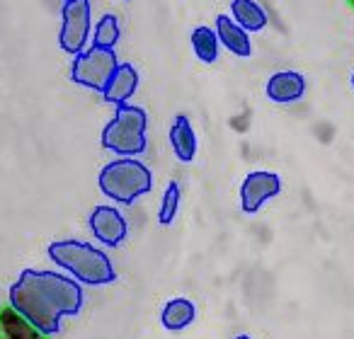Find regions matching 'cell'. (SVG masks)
Segmentation results:
<instances>
[{
    "mask_svg": "<svg viewBox=\"0 0 354 339\" xmlns=\"http://www.w3.org/2000/svg\"><path fill=\"white\" fill-rule=\"evenodd\" d=\"M8 305L46 337H54L64 329V318H75L83 310V284L64 271L22 269L8 291Z\"/></svg>",
    "mask_w": 354,
    "mask_h": 339,
    "instance_id": "6da1fadb",
    "label": "cell"
},
{
    "mask_svg": "<svg viewBox=\"0 0 354 339\" xmlns=\"http://www.w3.org/2000/svg\"><path fill=\"white\" fill-rule=\"evenodd\" d=\"M46 255L59 269L83 286H107L117 281V269L109 255L90 242L56 240L46 247Z\"/></svg>",
    "mask_w": 354,
    "mask_h": 339,
    "instance_id": "7a4b0ae2",
    "label": "cell"
},
{
    "mask_svg": "<svg viewBox=\"0 0 354 339\" xmlns=\"http://www.w3.org/2000/svg\"><path fill=\"white\" fill-rule=\"evenodd\" d=\"M148 146V112L133 102L117 104L102 128V148L117 157H138Z\"/></svg>",
    "mask_w": 354,
    "mask_h": 339,
    "instance_id": "3957f363",
    "label": "cell"
},
{
    "mask_svg": "<svg viewBox=\"0 0 354 339\" xmlns=\"http://www.w3.org/2000/svg\"><path fill=\"white\" fill-rule=\"evenodd\" d=\"M97 187L107 199L129 206L153 189V173L138 157H114L100 170Z\"/></svg>",
    "mask_w": 354,
    "mask_h": 339,
    "instance_id": "277c9868",
    "label": "cell"
},
{
    "mask_svg": "<svg viewBox=\"0 0 354 339\" xmlns=\"http://www.w3.org/2000/svg\"><path fill=\"white\" fill-rule=\"evenodd\" d=\"M119 59L114 49H102V46H85L80 54L73 56L71 64V80L80 88L95 90L102 93L104 83L109 80V75L114 73Z\"/></svg>",
    "mask_w": 354,
    "mask_h": 339,
    "instance_id": "5b68a950",
    "label": "cell"
},
{
    "mask_svg": "<svg viewBox=\"0 0 354 339\" xmlns=\"http://www.w3.org/2000/svg\"><path fill=\"white\" fill-rule=\"evenodd\" d=\"M93 35V6L90 0H64L59 44L66 54L75 56L90 44Z\"/></svg>",
    "mask_w": 354,
    "mask_h": 339,
    "instance_id": "8992f818",
    "label": "cell"
},
{
    "mask_svg": "<svg viewBox=\"0 0 354 339\" xmlns=\"http://www.w3.org/2000/svg\"><path fill=\"white\" fill-rule=\"evenodd\" d=\"M281 177L270 170H252L241 184V211L252 216L265 206L270 199L279 197Z\"/></svg>",
    "mask_w": 354,
    "mask_h": 339,
    "instance_id": "52a82bcc",
    "label": "cell"
},
{
    "mask_svg": "<svg viewBox=\"0 0 354 339\" xmlns=\"http://www.w3.org/2000/svg\"><path fill=\"white\" fill-rule=\"evenodd\" d=\"M88 228L95 240L102 242L104 247H119L129 235V221L117 206L109 204H100L90 211Z\"/></svg>",
    "mask_w": 354,
    "mask_h": 339,
    "instance_id": "ba28073f",
    "label": "cell"
},
{
    "mask_svg": "<svg viewBox=\"0 0 354 339\" xmlns=\"http://www.w3.org/2000/svg\"><path fill=\"white\" fill-rule=\"evenodd\" d=\"M308 80L299 70H277L267 78L265 95L274 104H296L306 97Z\"/></svg>",
    "mask_w": 354,
    "mask_h": 339,
    "instance_id": "9c48e42d",
    "label": "cell"
},
{
    "mask_svg": "<svg viewBox=\"0 0 354 339\" xmlns=\"http://www.w3.org/2000/svg\"><path fill=\"white\" fill-rule=\"evenodd\" d=\"M138 83H141V75H138L136 66L133 64H127V61H119L117 68H114V73L109 75V80L104 83L102 88V97L104 102L109 104H124V102H131L133 95L138 93Z\"/></svg>",
    "mask_w": 354,
    "mask_h": 339,
    "instance_id": "30bf717a",
    "label": "cell"
},
{
    "mask_svg": "<svg viewBox=\"0 0 354 339\" xmlns=\"http://www.w3.org/2000/svg\"><path fill=\"white\" fill-rule=\"evenodd\" d=\"M214 30L221 41V46L233 54L236 59H250L252 56V39L250 32H245L231 15H216L214 20Z\"/></svg>",
    "mask_w": 354,
    "mask_h": 339,
    "instance_id": "8fae6325",
    "label": "cell"
},
{
    "mask_svg": "<svg viewBox=\"0 0 354 339\" xmlns=\"http://www.w3.org/2000/svg\"><path fill=\"white\" fill-rule=\"evenodd\" d=\"M167 138H170V148L180 162L187 165V162H192L197 157L199 141L187 114H175V119L170 124V131H167Z\"/></svg>",
    "mask_w": 354,
    "mask_h": 339,
    "instance_id": "7c38bea8",
    "label": "cell"
},
{
    "mask_svg": "<svg viewBox=\"0 0 354 339\" xmlns=\"http://www.w3.org/2000/svg\"><path fill=\"white\" fill-rule=\"evenodd\" d=\"M228 15L238 22L245 32H265L270 25V12L265 10L260 0H231V12Z\"/></svg>",
    "mask_w": 354,
    "mask_h": 339,
    "instance_id": "4fadbf2b",
    "label": "cell"
},
{
    "mask_svg": "<svg viewBox=\"0 0 354 339\" xmlns=\"http://www.w3.org/2000/svg\"><path fill=\"white\" fill-rule=\"evenodd\" d=\"M0 334L6 339H49L41 329H37L25 315H20L10 305H0Z\"/></svg>",
    "mask_w": 354,
    "mask_h": 339,
    "instance_id": "5bb4252c",
    "label": "cell"
},
{
    "mask_svg": "<svg viewBox=\"0 0 354 339\" xmlns=\"http://www.w3.org/2000/svg\"><path fill=\"white\" fill-rule=\"evenodd\" d=\"M197 320V308L189 298H170L160 310V325L170 332H180V329L189 327Z\"/></svg>",
    "mask_w": 354,
    "mask_h": 339,
    "instance_id": "9a60e30c",
    "label": "cell"
},
{
    "mask_svg": "<svg viewBox=\"0 0 354 339\" xmlns=\"http://www.w3.org/2000/svg\"><path fill=\"white\" fill-rule=\"evenodd\" d=\"M189 44H192V51H194V56H197V61H202V64L212 66L218 61L221 41H218L214 27H207V25L194 27L192 35H189Z\"/></svg>",
    "mask_w": 354,
    "mask_h": 339,
    "instance_id": "2e32d148",
    "label": "cell"
},
{
    "mask_svg": "<svg viewBox=\"0 0 354 339\" xmlns=\"http://www.w3.org/2000/svg\"><path fill=\"white\" fill-rule=\"evenodd\" d=\"M122 39V22L117 15L107 12L102 15L93 27V35H90V44L93 46H102V49H114Z\"/></svg>",
    "mask_w": 354,
    "mask_h": 339,
    "instance_id": "e0dca14e",
    "label": "cell"
},
{
    "mask_svg": "<svg viewBox=\"0 0 354 339\" xmlns=\"http://www.w3.org/2000/svg\"><path fill=\"white\" fill-rule=\"evenodd\" d=\"M180 204H183V187H180V182L172 180L165 187V192H162L160 209H158V223L160 226H172V221L180 213Z\"/></svg>",
    "mask_w": 354,
    "mask_h": 339,
    "instance_id": "ac0fdd59",
    "label": "cell"
},
{
    "mask_svg": "<svg viewBox=\"0 0 354 339\" xmlns=\"http://www.w3.org/2000/svg\"><path fill=\"white\" fill-rule=\"evenodd\" d=\"M233 339H252V337H250V334H236Z\"/></svg>",
    "mask_w": 354,
    "mask_h": 339,
    "instance_id": "d6986e66",
    "label": "cell"
},
{
    "mask_svg": "<svg viewBox=\"0 0 354 339\" xmlns=\"http://www.w3.org/2000/svg\"><path fill=\"white\" fill-rule=\"evenodd\" d=\"M349 83H352V90H354V73H352V78H349Z\"/></svg>",
    "mask_w": 354,
    "mask_h": 339,
    "instance_id": "ffe728a7",
    "label": "cell"
},
{
    "mask_svg": "<svg viewBox=\"0 0 354 339\" xmlns=\"http://www.w3.org/2000/svg\"><path fill=\"white\" fill-rule=\"evenodd\" d=\"M349 6H352V8H354V0H349Z\"/></svg>",
    "mask_w": 354,
    "mask_h": 339,
    "instance_id": "44dd1931",
    "label": "cell"
},
{
    "mask_svg": "<svg viewBox=\"0 0 354 339\" xmlns=\"http://www.w3.org/2000/svg\"><path fill=\"white\" fill-rule=\"evenodd\" d=\"M124 3H131V0H124Z\"/></svg>",
    "mask_w": 354,
    "mask_h": 339,
    "instance_id": "7402d4cb",
    "label": "cell"
},
{
    "mask_svg": "<svg viewBox=\"0 0 354 339\" xmlns=\"http://www.w3.org/2000/svg\"><path fill=\"white\" fill-rule=\"evenodd\" d=\"M0 339H6V337H3V334H0Z\"/></svg>",
    "mask_w": 354,
    "mask_h": 339,
    "instance_id": "603a6c76",
    "label": "cell"
}]
</instances>
